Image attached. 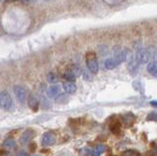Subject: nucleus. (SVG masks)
<instances>
[{
    "label": "nucleus",
    "instance_id": "f3484780",
    "mask_svg": "<svg viewBox=\"0 0 157 156\" xmlns=\"http://www.w3.org/2000/svg\"><path fill=\"white\" fill-rule=\"evenodd\" d=\"M69 70H71L72 72H73V74L75 75L76 77H78L81 74H82V70H81V68L78 67V66H77V65H73L70 69Z\"/></svg>",
    "mask_w": 157,
    "mask_h": 156
},
{
    "label": "nucleus",
    "instance_id": "ddd939ff",
    "mask_svg": "<svg viewBox=\"0 0 157 156\" xmlns=\"http://www.w3.org/2000/svg\"><path fill=\"white\" fill-rule=\"evenodd\" d=\"M147 71L150 75L157 77V64L155 62H149L147 64Z\"/></svg>",
    "mask_w": 157,
    "mask_h": 156
},
{
    "label": "nucleus",
    "instance_id": "dca6fc26",
    "mask_svg": "<svg viewBox=\"0 0 157 156\" xmlns=\"http://www.w3.org/2000/svg\"><path fill=\"white\" fill-rule=\"evenodd\" d=\"M58 81V76L55 74V73H49L47 75V82H51V84H54V82H57Z\"/></svg>",
    "mask_w": 157,
    "mask_h": 156
},
{
    "label": "nucleus",
    "instance_id": "a878e982",
    "mask_svg": "<svg viewBox=\"0 0 157 156\" xmlns=\"http://www.w3.org/2000/svg\"><path fill=\"white\" fill-rule=\"evenodd\" d=\"M44 1H49V0H44Z\"/></svg>",
    "mask_w": 157,
    "mask_h": 156
},
{
    "label": "nucleus",
    "instance_id": "f257e3e1",
    "mask_svg": "<svg viewBox=\"0 0 157 156\" xmlns=\"http://www.w3.org/2000/svg\"><path fill=\"white\" fill-rule=\"evenodd\" d=\"M86 62L88 71L92 74H96L98 72V62L94 52H87L86 54Z\"/></svg>",
    "mask_w": 157,
    "mask_h": 156
},
{
    "label": "nucleus",
    "instance_id": "a211bd4d",
    "mask_svg": "<svg viewBox=\"0 0 157 156\" xmlns=\"http://www.w3.org/2000/svg\"><path fill=\"white\" fill-rule=\"evenodd\" d=\"M29 150L31 151V152H34V151L36 150V148H37V144L34 143V141H31V143H29Z\"/></svg>",
    "mask_w": 157,
    "mask_h": 156
},
{
    "label": "nucleus",
    "instance_id": "7ed1b4c3",
    "mask_svg": "<svg viewBox=\"0 0 157 156\" xmlns=\"http://www.w3.org/2000/svg\"><path fill=\"white\" fill-rule=\"evenodd\" d=\"M150 59V53L148 49L140 48L136 51V62L137 64H145Z\"/></svg>",
    "mask_w": 157,
    "mask_h": 156
},
{
    "label": "nucleus",
    "instance_id": "9d476101",
    "mask_svg": "<svg viewBox=\"0 0 157 156\" xmlns=\"http://www.w3.org/2000/svg\"><path fill=\"white\" fill-rule=\"evenodd\" d=\"M118 65H119V63L117 62V60L115 59V58H109V59H106L104 62V67L107 70L114 69V68H116Z\"/></svg>",
    "mask_w": 157,
    "mask_h": 156
},
{
    "label": "nucleus",
    "instance_id": "1a4fd4ad",
    "mask_svg": "<svg viewBox=\"0 0 157 156\" xmlns=\"http://www.w3.org/2000/svg\"><path fill=\"white\" fill-rule=\"evenodd\" d=\"M60 90H61V87L59 86L58 85L56 86H51L48 87L47 89V94H48V97H55V96H58L59 93H60Z\"/></svg>",
    "mask_w": 157,
    "mask_h": 156
},
{
    "label": "nucleus",
    "instance_id": "4be33fe9",
    "mask_svg": "<svg viewBox=\"0 0 157 156\" xmlns=\"http://www.w3.org/2000/svg\"><path fill=\"white\" fill-rule=\"evenodd\" d=\"M16 156H29V155L25 150H20V151H18V152H17Z\"/></svg>",
    "mask_w": 157,
    "mask_h": 156
},
{
    "label": "nucleus",
    "instance_id": "423d86ee",
    "mask_svg": "<svg viewBox=\"0 0 157 156\" xmlns=\"http://www.w3.org/2000/svg\"><path fill=\"white\" fill-rule=\"evenodd\" d=\"M36 135V131L32 129H28L23 133L22 136L20 138V143L21 144H26L29 141H32V139L34 138Z\"/></svg>",
    "mask_w": 157,
    "mask_h": 156
},
{
    "label": "nucleus",
    "instance_id": "39448f33",
    "mask_svg": "<svg viewBox=\"0 0 157 156\" xmlns=\"http://www.w3.org/2000/svg\"><path fill=\"white\" fill-rule=\"evenodd\" d=\"M13 91L15 95H16L17 99L20 101V102H25L26 100V96H27V90L25 89V87L22 86H15L14 89H13Z\"/></svg>",
    "mask_w": 157,
    "mask_h": 156
},
{
    "label": "nucleus",
    "instance_id": "2eb2a0df",
    "mask_svg": "<svg viewBox=\"0 0 157 156\" xmlns=\"http://www.w3.org/2000/svg\"><path fill=\"white\" fill-rule=\"evenodd\" d=\"M123 156H140V153L136 149H127L123 152Z\"/></svg>",
    "mask_w": 157,
    "mask_h": 156
},
{
    "label": "nucleus",
    "instance_id": "bb28decb",
    "mask_svg": "<svg viewBox=\"0 0 157 156\" xmlns=\"http://www.w3.org/2000/svg\"><path fill=\"white\" fill-rule=\"evenodd\" d=\"M0 1H1V0H0Z\"/></svg>",
    "mask_w": 157,
    "mask_h": 156
},
{
    "label": "nucleus",
    "instance_id": "393cba45",
    "mask_svg": "<svg viewBox=\"0 0 157 156\" xmlns=\"http://www.w3.org/2000/svg\"><path fill=\"white\" fill-rule=\"evenodd\" d=\"M23 1H26V2H34L36 0H23Z\"/></svg>",
    "mask_w": 157,
    "mask_h": 156
},
{
    "label": "nucleus",
    "instance_id": "9b49d317",
    "mask_svg": "<svg viewBox=\"0 0 157 156\" xmlns=\"http://www.w3.org/2000/svg\"><path fill=\"white\" fill-rule=\"evenodd\" d=\"M109 129H110V131H111V133H112V134L118 135V134H119L120 131H121V124H120L118 121H115V122H113V123L110 124Z\"/></svg>",
    "mask_w": 157,
    "mask_h": 156
},
{
    "label": "nucleus",
    "instance_id": "5701e85b",
    "mask_svg": "<svg viewBox=\"0 0 157 156\" xmlns=\"http://www.w3.org/2000/svg\"><path fill=\"white\" fill-rule=\"evenodd\" d=\"M91 156H100V153L96 152V151H93V152L91 153Z\"/></svg>",
    "mask_w": 157,
    "mask_h": 156
},
{
    "label": "nucleus",
    "instance_id": "6ab92c4d",
    "mask_svg": "<svg viewBox=\"0 0 157 156\" xmlns=\"http://www.w3.org/2000/svg\"><path fill=\"white\" fill-rule=\"evenodd\" d=\"M147 120L148 121H157V112H152L148 116H147Z\"/></svg>",
    "mask_w": 157,
    "mask_h": 156
},
{
    "label": "nucleus",
    "instance_id": "20e7f679",
    "mask_svg": "<svg viewBox=\"0 0 157 156\" xmlns=\"http://www.w3.org/2000/svg\"><path fill=\"white\" fill-rule=\"evenodd\" d=\"M55 141H56L55 134H54L53 131H47V133H45L42 136L41 143L43 146H49L55 143Z\"/></svg>",
    "mask_w": 157,
    "mask_h": 156
},
{
    "label": "nucleus",
    "instance_id": "b1692460",
    "mask_svg": "<svg viewBox=\"0 0 157 156\" xmlns=\"http://www.w3.org/2000/svg\"><path fill=\"white\" fill-rule=\"evenodd\" d=\"M150 103H151V105H152V106H155V107H157V101H151Z\"/></svg>",
    "mask_w": 157,
    "mask_h": 156
},
{
    "label": "nucleus",
    "instance_id": "6e6552de",
    "mask_svg": "<svg viewBox=\"0 0 157 156\" xmlns=\"http://www.w3.org/2000/svg\"><path fill=\"white\" fill-rule=\"evenodd\" d=\"M63 89L67 93H74L77 90V86L73 82H65L63 84Z\"/></svg>",
    "mask_w": 157,
    "mask_h": 156
},
{
    "label": "nucleus",
    "instance_id": "aec40b11",
    "mask_svg": "<svg viewBox=\"0 0 157 156\" xmlns=\"http://www.w3.org/2000/svg\"><path fill=\"white\" fill-rule=\"evenodd\" d=\"M149 53H150V57L153 58V62H155L156 64H157V50L154 49L153 52H150L149 51Z\"/></svg>",
    "mask_w": 157,
    "mask_h": 156
},
{
    "label": "nucleus",
    "instance_id": "0eeeda50",
    "mask_svg": "<svg viewBox=\"0 0 157 156\" xmlns=\"http://www.w3.org/2000/svg\"><path fill=\"white\" fill-rule=\"evenodd\" d=\"M28 105L33 112H37L39 108V100L34 94H31L28 97Z\"/></svg>",
    "mask_w": 157,
    "mask_h": 156
},
{
    "label": "nucleus",
    "instance_id": "4468645a",
    "mask_svg": "<svg viewBox=\"0 0 157 156\" xmlns=\"http://www.w3.org/2000/svg\"><path fill=\"white\" fill-rule=\"evenodd\" d=\"M63 78H64V79H65L67 82H75V80H76V76L75 75H74L73 74V72L71 71V70H67L65 73H64V74H63Z\"/></svg>",
    "mask_w": 157,
    "mask_h": 156
},
{
    "label": "nucleus",
    "instance_id": "f8f14e48",
    "mask_svg": "<svg viewBox=\"0 0 157 156\" xmlns=\"http://www.w3.org/2000/svg\"><path fill=\"white\" fill-rule=\"evenodd\" d=\"M16 145H17V143H16V140H15V139H13V138H8V139H5L4 143H3V146L8 148V149L14 148Z\"/></svg>",
    "mask_w": 157,
    "mask_h": 156
},
{
    "label": "nucleus",
    "instance_id": "f03ea898",
    "mask_svg": "<svg viewBox=\"0 0 157 156\" xmlns=\"http://www.w3.org/2000/svg\"><path fill=\"white\" fill-rule=\"evenodd\" d=\"M0 107L4 110H10L12 107V98L6 90L0 92Z\"/></svg>",
    "mask_w": 157,
    "mask_h": 156
},
{
    "label": "nucleus",
    "instance_id": "412c9836",
    "mask_svg": "<svg viewBox=\"0 0 157 156\" xmlns=\"http://www.w3.org/2000/svg\"><path fill=\"white\" fill-rule=\"evenodd\" d=\"M104 149H105V146L99 144V145L96 146L95 151H96V152H98V153H101V152H103V151H104Z\"/></svg>",
    "mask_w": 157,
    "mask_h": 156
}]
</instances>
